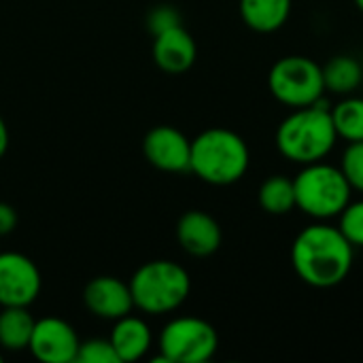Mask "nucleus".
I'll return each instance as SVG.
<instances>
[{"label": "nucleus", "instance_id": "nucleus-1", "mask_svg": "<svg viewBox=\"0 0 363 363\" xmlns=\"http://www.w3.org/2000/svg\"><path fill=\"white\" fill-rule=\"evenodd\" d=\"M353 255L355 247L338 228L313 223L296 236L291 247V266L306 285L330 289L349 277Z\"/></svg>", "mask_w": 363, "mask_h": 363}, {"label": "nucleus", "instance_id": "nucleus-2", "mask_svg": "<svg viewBox=\"0 0 363 363\" xmlns=\"http://www.w3.org/2000/svg\"><path fill=\"white\" fill-rule=\"evenodd\" d=\"M338 140L332 111L325 102L296 108L277 130V149L294 164H315L325 160Z\"/></svg>", "mask_w": 363, "mask_h": 363}, {"label": "nucleus", "instance_id": "nucleus-3", "mask_svg": "<svg viewBox=\"0 0 363 363\" xmlns=\"http://www.w3.org/2000/svg\"><path fill=\"white\" fill-rule=\"evenodd\" d=\"M251 164L242 136L228 128H211L191 140L189 170L208 185H232L240 181Z\"/></svg>", "mask_w": 363, "mask_h": 363}, {"label": "nucleus", "instance_id": "nucleus-4", "mask_svg": "<svg viewBox=\"0 0 363 363\" xmlns=\"http://www.w3.org/2000/svg\"><path fill=\"white\" fill-rule=\"evenodd\" d=\"M130 291L134 306L145 315H168L181 308L191 291V279L187 270L168 259H155L143 264L132 281Z\"/></svg>", "mask_w": 363, "mask_h": 363}, {"label": "nucleus", "instance_id": "nucleus-5", "mask_svg": "<svg viewBox=\"0 0 363 363\" xmlns=\"http://www.w3.org/2000/svg\"><path fill=\"white\" fill-rule=\"evenodd\" d=\"M296 208L304 215L325 221L338 217L351 202V185L340 168L321 162L306 164L294 179Z\"/></svg>", "mask_w": 363, "mask_h": 363}, {"label": "nucleus", "instance_id": "nucleus-6", "mask_svg": "<svg viewBox=\"0 0 363 363\" xmlns=\"http://www.w3.org/2000/svg\"><path fill=\"white\" fill-rule=\"evenodd\" d=\"M270 94L285 106L304 108L323 100V66L306 55L281 57L268 74Z\"/></svg>", "mask_w": 363, "mask_h": 363}, {"label": "nucleus", "instance_id": "nucleus-7", "mask_svg": "<svg viewBox=\"0 0 363 363\" xmlns=\"http://www.w3.org/2000/svg\"><path fill=\"white\" fill-rule=\"evenodd\" d=\"M219 349L217 330L198 317H177L160 334V357L164 363H204Z\"/></svg>", "mask_w": 363, "mask_h": 363}, {"label": "nucleus", "instance_id": "nucleus-8", "mask_svg": "<svg viewBox=\"0 0 363 363\" xmlns=\"http://www.w3.org/2000/svg\"><path fill=\"white\" fill-rule=\"evenodd\" d=\"M40 272L23 253H0V306H30L40 294Z\"/></svg>", "mask_w": 363, "mask_h": 363}, {"label": "nucleus", "instance_id": "nucleus-9", "mask_svg": "<svg viewBox=\"0 0 363 363\" xmlns=\"http://www.w3.org/2000/svg\"><path fill=\"white\" fill-rule=\"evenodd\" d=\"M79 345L81 340L68 321L60 317H45L34 323L28 349L38 362L70 363L77 362Z\"/></svg>", "mask_w": 363, "mask_h": 363}, {"label": "nucleus", "instance_id": "nucleus-10", "mask_svg": "<svg viewBox=\"0 0 363 363\" xmlns=\"http://www.w3.org/2000/svg\"><path fill=\"white\" fill-rule=\"evenodd\" d=\"M145 157L164 172H187L191 160V140L172 125H157L147 132L143 143Z\"/></svg>", "mask_w": 363, "mask_h": 363}, {"label": "nucleus", "instance_id": "nucleus-11", "mask_svg": "<svg viewBox=\"0 0 363 363\" xmlns=\"http://www.w3.org/2000/svg\"><path fill=\"white\" fill-rule=\"evenodd\" d=\"M83 302L87 311L106 321H117L132 313L134 300L130 283H123L115 277H96L83 289Z\"/></svg>", "mask_w": 363, "mask_h": 363}, {"label": "nucleus", "instance_id": "nucleus-12", "mask_svg": "<svg viewBox=\"0 0 363 363\" xmlns=\"http://www.w3.org/2000/svg\"><path fill=\"white\" fill-rule=\"evenodd\" d=\"M196 55H198L196 40L183 26H174L166 32L155 34L153 60L160 70L168 74H183L194 66Z\"/></svg>", "mask_w": 363, "mask_h": 363}, {"label": "nucleus", "instance_id": "nucleus-13", "mask_svg": "<svg viewBox=\"0 0 363 363\" xmlns=\"http://www.w3.org/2000/svg\"><path fill=\"white\" fill-rule=\"evenodd\" d=\"M177 238L185 253L208 257L221 247V228L204 211H187L177 225Z\"/></svg>", "mask_w": 363, "mask_h": 363}, {"label": "nucleus", "instance_id": "nucleus-14", "mask_svg": "<svg viewBox=\"0 0 363 363\" xmlns=\"http://www.w3.org/2000/svg\"><path fill=\"white\" fill-rule=\"evenodd\" d=\"M108 340H111L119 362H138L149 353V349L153 345V334L145 319L125 315L115 321Z\"/></svg>", "mask_w": 363, "mask_h": 363}, {"label": "nucleus", "instance_id": "nucleus-15", "mask_svg": "<svg viewBox=\"0 0 363 363\" xmlns=\"http://www.w3.org/2000/svg\"><path fill=\"white\" fill-rule=\"evenodd\" d=\"M238 11L247 28L259 34H270L287 23L291 0H240Z\"/></svg>", "mask_w": 363, "mask_h": 363}, {"label": "nucleus", "instance_id": "nucleus-16", "mask_svg": "<svg viewBox=\"0 0 363 363\" xmlns=\"http://www.w3.org/2000/svg\"><path fill=\"white\" fill-rule=\"evenodd\" d=\"M34 317L28 306H4L0 313V349L23 351L34 332Z\"/></svg>", "mask_w": 363, "mask_h": 363}, {"label": "nucleus", "instance_id": "nucleus-17", "mask_svg": "<svg viewBox=\"0 0 363 363\" xmlns=\"http://www.w3.org/2000/svg\"><path fill=\"white\" fill-rule=\"evenodd\" d=\"M323 81L325 91L349 96L363 83L362 64L351 55H336L323 66Z\"/></svg>", "mask_w": 363, "mask_h": 363}, {"label": "nucleus", "instance_id": "nucleus-18", "mask_svg": "<svg viewBox=\"0 0 363 363\" xmlns=\"http://www.w3.org/2000/svg\"><path fill=\"white\" fill-rule=\"evenodd\" d=\"M259 206L268 215H287L296 208V187L294 179H287L283 174H274L266 179L257 194Z\"/></svg>", "mask_w": 363, "mask_h": 363}, {"label": "nucleus", "instance_id": "nucleus-19", "mask_svg": "<svg viewBox=\"0 0 363 363\" xmlns=\"http://www.w3.org/2000/svg\"><path fill=\"white\" fill-rule=\"evenodd\" d=\"M332 111V121L336 128L338 138H345L349 143H362L363 140V98L349 96L340 100Z\"/></svg>", "mask_w": 363, "mask_h": 363}, {"label": "nucleus", "instance_id": "nucleus-20", "mask_svg": "<svg viewBox=\"0 0 363 363\" xmlns=\"http://www.w3.org/2000/svg\"><path fill=\"white\" fill-rule=\"evenodd\" d=\"M338 230L342 232V236L355 247H363V200L357 202H349L345 206V211L338 215Z\"/></svg>", "mask_w": 363, "mask_h": 363}, {"label": "nucleus", "instance_id": "nucleus-21", "mask_svg": "<svg viewBox=\"0 0 363 363\" xmlns=\"http://www.w3.org/2000/svg\"><path fill=\"white\" fill-rule=\"evenodd\" d=\"M340 170L347 177L351 189L363 194V140L362 143H349L347 151L342 153Z\"/></svg>", "mask_w": 363, "mask_h": 363}, {"label": "nucleus", "instance_id": "nucleus-22", "mask_svg": "<svg viewBox=\"0 0 363 363\" xmlns=\"http://www.w3.org/2000/svg\"><path fill=\"white\" fill-rule=\"evenodd\" d=\"M77 362L81 363H121L111 340H102V338H91L79 345V353H77Z\"/></svg>", "mask_w": 363, "mask_h": 363}, {"label": "nucleus", "instance_id": "nucleus-23", "mask_svg": "<svg viewBox=\"0 0 363 363\" xmlns=\"http://www.w3.org/2000/svg\"><path fill=\"white\" fill-rule=\"evenodd\" d=\"M174 26H181V13L170 4H160V6L151 9L147 15V28L153 36L160 32H166Z\"/></svg>", "mask_w": 363, "mask_h": 363}, {"label": "nucleus", "instance_id": "nucleus-24", "mask_svg": "<svg viewBox=\"0 0 363 363\" xmlns=\"http://www.w3.org/2000/svg\"><path fill=\"white\" fill-rule=\"evenodd\" d=\"M17 225V213L11 204L0 202V236H6Z\"/></svg>", "mask_w": 363, "mask_h": 363}, {"label": "nucleus", "instance_id": "nucleus-25", "mask_svg": "<svg viewBox=\"0 0 363 363\" xmlns=\"http://www.w3.org/2000/svg\"><path fill=\"white\" fill-rule=\"evenodd\" d=\"M6 149H9V128H6L4 119L0 117V160L4 157Z\"/></svg>", "mask_w": 363, "mask_h": 363}, {"label": "nucleus", "instance_id": "nucleus-26", "mask_svg": "<svg viewBox=\"0 0 363 363\" xmlns=\"http://www.w3.org/2000/svg\"><path fill=\"white\" fill-rule=\"evenodd\" d=\"M355 4H357V9L363 13V0H355Z\"/></svg>", "mask_w": 363, "mask_h": 363}, {"label": "nucleus", "instance_id": "nucleus-27", "mask_svg": "<svg viewBox=\"0 0 363 363\" xmlns=\"http://www.w3.org/2000/svg\"><path fill=\"white\" fill-rule=\"evenodd\" d=\"M0 363H2V353H0Z\"/></svg>", "mask_w": 363, "mask_h": 363}]
</instances>
